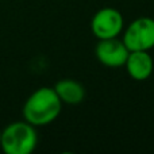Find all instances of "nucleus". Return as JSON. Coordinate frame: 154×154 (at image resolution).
Listing matches in <instances>:
<instances>
[{
    "label": "nucleus",
    "instance_id": "obj_1",
    "mask_svg": "<svg viewBox=\"0 0 154 154\" xmlns=\"http://www.w3.org/2000/svg\"><path fill=\"white\" fill-rule=\"evenodd\" d=\"M62 101L54 88L41 87L29 96L23 106V118L30 125L46 126L58 118L61 114Z\"/></svg>",
    "mask_w": 154,
    "mask_h": 154
},
{
    "label": "nucleus",
    "instance_id": "obj_2",
    "mask_svg": "<svg viewBox=\"0 0 154 154\" xmlns=\"http://www.w3.org/2000/svg\"><path fill=\"white\" fill-rule=\"evenodd\" d=\"M37 143V131L29 122H14L2 131L0 147L5 154H30Z\"/></svg>",
    "mask_w": 154,
    "mask_h": 154
},
{
    "label": "nucleus",
    "instance_id": "obj_3",
    "mask_svg": "<svg viewBox=\"0 0 154 154\" xmlns=\"http://www.w3.org/2000/svg\"><path fill=\"white\" fill-rule=\"evenodd\" d=\"M122 41L130 51L152 50L154 48V19L143 16L133 20L123 31Z\"/></svg>",
    "mask_w": 154,
    "mask_h": 154
},
{
    "label": "nucleus",
    "instance_id": "obj_4",
    "mask_svg": "<svg viewBox=\"0 0 154 154\" xmlns=\"http://www.w3.org/2000/svg\"><path fill=\"white\" fill-rule=\"evenodd\" d=\"M125 29V19L120 11L112 7L99 10L91 20V30L97 39L118 38Z\"/></svg>",
    "mask_w": 154,
    "mask_h": 154
},
{
    "label": "nucleus",
    "instance_id": "obj_5",
    "mask_svg": "<svg viewBox=\"0 0 154 154\" xmlns=\"http://www.w3.org/2000/svg\"><path fill=\"white\" fill-rule=\"evenodd\" d=\"M128 50L122 39L109 38V39H99L95 49L96 58L100 64L108 68L125 66V62L128 57Z\"/></svg>",
    "mask_w": 154,
    "mask_h": 154
},
{
    "label": "nucleus",
    "instance_id": "obj_6",
    "mask_svg": "<svg viewBox=\"0 0 154 154\" xmlns=\"http://www.w3.org/2000/svg\"><path fill=\"white\" fill-rule=\"evenodd\" d=\"M126 70L128 76L135 81H145L153 73L154 61L149 51L145 50H135L130 51L128 57L125 62Z\"/></svg>",
    "mask_w": 154,
    "mask_h": 154
},
{
    "label": "nucleus",
    "instance_id": "obj_7",
    "mask_svg": "<svg viewBox=\"0 0 154 154\" xmlns=\"http://www.w3.org/2000/svg\"><path fill=\"white\" fill-rule=\"evenodd\" d=\"M54 91L58 95L60 100L65 104L76 106L80 104L85 97V89L79 81L72 79H62L54 85Z\"/></svg>",
    "mask_w": 154,
    "mask_h": 154
},
{
    "label": "nucleus",
    "instance_id": "obj_8",
    "mask_svg": "<svg viewBox=\"0 0 154 154\" xmlns=\"http://www.w3.org/2000/svg\"><path fill=\"white\" fill-rule=\"evenodd\" d=\"M0 142H2V131H0Z\"/></svg>",
    "mask_w": 154,
    "mask_h": 154
}]
</instances>
